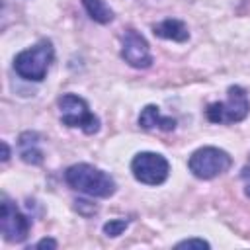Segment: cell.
I'll return each instance as SVG.
<instances>
[{
  "label": "cell",
  "mask_w": 250,
  "mask_h": 250,
  "mask_svg": "<svg viewBox=\"0 0 250 250\" xmlns=\"http://www.w3.org/2000/svg\"><path fill=\"white\" fill-rule=\"evenodd\" d=\"M64 182L72 189L86 193L90 197H111L117 189L115 180L107 172H104L92 164H84V162L66 168Z\"/></svg>",
  "instance_id": "6da1fadb"
},
{
  "label": "cell",
  "mask_w": 250,
  "mask_h": 250,
  "mask_svg": "<svg viewBox=\"0 0 250 250\" xmlns=\"http://www.w3.org/2000/svg\"><path fill=\"white\" fill-rule=\"evenodd\" d=\"M55 49L49 39H41L29 49H23L14 59V70L25 80L41 82L47 76V70L53 62Z\"/></svg>",
  "instance_id": "7a4b0ae2"
},
{
  "label": "cell",
  "mask_w": 250,
  "mask_h": 250,
  "mask_svg": "<svg viewBox=\"0 0 250 250\" xmlns=\"http://www.w3.org/2000/svg\"><path fill=\"white\" fill-rule=\"evenodd\" d=\"M250 113V100L246 96V90L240 86H229L227 90V100L225 102H213L207 105L205 115L211 123L219 125H230L246 119Z\"/></svg>",
  "instance_id": "3957f363"
},
{
  "label": "cell",
  "mask_w": 250,
  "mask_h": 250,
  "mask_svg": "<svg viewBox=\"0 0 250 250\" xmlns=\"http://www.w3.org/2000/svg\"><path fill=\"white\" fill-rule=\"evenodd\" d=\"M232 164V158L227 150L217 146H201L195 152H191L188 160L189 172L199 180H213L221 174H225Z\"/></svg>",
  "instance_id": "277c9868"
},
{
  "label": "cell",
  "mask_w": 250,
  "mask_h": 250,
  "mask_svg": "<svg viewBox=\"0 0 250 250\" xmlns=\"http://www.w3.org/2000/svg\"><path fill=\"white\" fill-rule=\"evenodd\" d=\"M61 121L66 127H78L86 135H94L100 131V119L90 111L86 100L76 94H62L59 98Z\"/></svg>",
  "instance_id": "5b68a950"
},
{
  "label": "cell",
  "mask_w": 250,
  "mask_h": 250,
  "mask_svg": "<svg viewBox=\"0 0 250 250\" xmlns=\"http://www.w3.org/2000/svg\"><path fill=\"white\" fill-rule=\"evenodd\" d=\"M131 172L141 184L160 186L170 174V164L160 152H139L131 160Z\"/></svg>",
  "instance_id": "8992f818"
},
{
  "label": "cell",
  "mask_w": 250,
  "mask_h": 250,
  "mask_svg": "<svg viewBox=\"0 0 250 250\" xmlns=\"http://www.w3.org/2000/svg\"><path fill=\"white\" fill-rule=\"evenodd\" d=\"M0 230L8 242H23L31 230V219L23 215L14 201L2 195V213H0Z\"/></svg>",
  "instance_id": "52a82bcc"
},
{
  "label": "cell",
  "mask_w": 250,
  "mask_h": 250,
  "mask_svg": "<svg viewBox=\"0 0 250 250\" xmlns=\"http://www.w3.org/2000/svg\"><path fill=\"white\" fill-rule=\"evenodd\" d=\"M121 57L133 68H148L152 64V55H150L146 39L137 29H133V27H129L123 33Z\"/></svg>",
  "instance_id": "ba28073f"
},
{
  "label": "cell",
  "mask_w": 250,
  "mask_h": 250,
  "mask_svg": "<svg viewBox=\"0 0 250 250\" xmlns=\"http://www.w3.org/2000/svg\"><path fill=\"white\" fill-rule=\"evenodd\" d=\"M139 125L146 131H152V129L174 131L176 129V119L162 115L158 105H145L139 113Z\"/></svg>",
  "instance_id": "9c48e42d"
},
{
  "label": "cell",
  "mask_w": 250,
  "mask_h": 250,
  "mask_svg": "<svg viewBox=\"0 0 250 250\" xmlns=\"http://www.w3.org/2000/svg\"><path fill=\"white\" fill-rule=\"evenodd\" d=\"M152 31H154L156 37L170 39V41H176V43H184V41L189 39L188 25L182 20H176V18H168V20L152 25Z\"/></svg>",
  "instance_id": "30bf717a"
},
{
  "label": "cell",
  "mask_w": 250,
  "mask_h": 250,
  "mask_svg": "<svg viewBox=\"0 0 250 250\" xmlns=\"http://www.w3.org/2000/svg\"><path fill=\"white\" fill-rule=\"evenodd\" d=\"M18 146H20V156L23 162L27 164H41L43 162V150L39 148V135L35 131H25L20 135V141H18Z\"/></svg>",
  "instance_id": "8fae6325"
},
{
  "label": "cell",
  "mask_w": 250,
  "mask_h": 250,
  "mask_svg": "<svg viewBox=\"0 0 250 250\" xmlns=\"http://www.w3.org/2000/svg\"><path fill=\"white\" fill-rule=\"evenodd\" d=\"M82 6L88 16L98 23H109L113 20V10L104 0H82Z\"/></svg>",
  "instance_id": "7c38bea8"
},
{
  "label": "cell",
  "mask_w": 250,
  "mask_h": 250,
  "mask_svg": "<svg viewBox=\"0 0 250 250\" xmlns=\"http://www.w3.org/2000/svg\"><path fill=\"white\" fill-rule=\"evenodd\" d=\"M127 225H129L127 219H111L104 225V234L105 236H119L127 229Z\"/></svg>",
  "instance_id": "4fadbf2b"
},
{
  "label": "cell",
  "mask_w": 250,
  "mask_h": 250,
  "mask_svg": "<svg viewBox=\"0 0 250 250\" xmlns=\"http://www.w3.org/2000/svg\"><path fill=\"white\" fill-rule=\"evenodd\" d=\"M74 203H76V211H78L80 215H84V217H90V215H94V213L98 211V207H96L94 203L86 201V199H78V201H74Z\"/></svg>",
  "instance_id": "5bb4252c"
},
{
  "label": "cell",
  "mask_w": 250,
  "mask_h": 250,
  "mask_svg": "<svg viewBox=\"0 0 250 250\" xmlns=\"http://www.w3.org/2000/svg\"><path fill=\"white\" fill-rule=\"evenodd\" d=\"M178 248H209V242L203 238H186L176 244Z\"/></svg>",
  "instance_id": "9a60e30c"
},
{
  "label": "cell",
  "mask_w": 250,
  "mask_h": 250,
  "mask_svg": "<svg viewBox=\"0 0 250 250\" xmlns=\"http://www.w3.org/2000/svg\"><path fill=\"white\" fill-rule=\"evenodd\" d=\"M35 248H51V250H55L57 248V240L55 238H41L35 244Z\"/></svg>",
  "instance_id": "2e32d148"
},
{
  "label": "cell",
  "mask_w": 250,
  "mask_h": 250,
  "mask_svg": "<svg viewBox=\"0 0 250 250\" xmlns=\"http://www.w3.org/2000/svg\"><path fill=\"white\" fill-rule=\"evenodd\" d=\"M0 146H2V162H6V160L10 158V146H8V143H6V141H2V143H0Z\"/></svg>",
  "instance_id": "e0dca14e"
},
{
  "label": "cell",
  "mask_w": 250,
  "mask_h": 250,
  "mask_svg": "<svg viewBox=\"0 0 250 250\" xmlns=\"http://www.w3.org/2000/svg\"><path fill=\"white\" fill-rule=\"evenodd\" d=\"M246 195L250 197V184H246Z\"/></svg>",
  "instance_id": "ac0fdd59"
}]
</instances>
